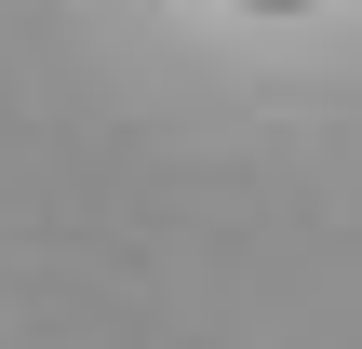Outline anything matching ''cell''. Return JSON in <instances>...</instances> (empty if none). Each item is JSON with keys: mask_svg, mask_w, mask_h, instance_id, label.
Segmentation results:
<instances>
[{"mask_svg": "<svg viewBox=\"0 0 362 349\" xmlns=\"http://www.w3.org/2000/svg\"><path fill=\"white\" fill-rule=\"evenodd\" d=\"M255 13H309V0H255Z\"/></svg>", "mask_w": 362, "mask_h": 349, "instance_id": "obj_1", "label": "cell"}]
</instances>
